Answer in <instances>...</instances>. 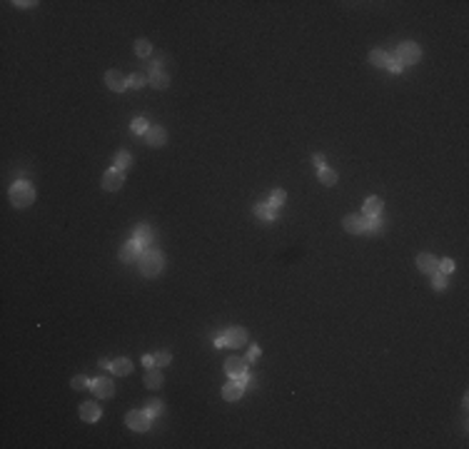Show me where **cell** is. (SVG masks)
I'll list each match as a JSON object with an SVG mask.
<instances>
[{
  "instance_id": "24",
  "label": "cell",
  "mask_w": 469,
  "mask_h": 449,
  "mask_svg": "<svg viewBox=\"0 0 469 449\" xmlns=\"http://www.w3.org/2000/svg\"><path fill=\"white\" fill-rule=\"evenodd\" d=\"M135 53H138L140 58H147V55L152 53V45H150V40H145V38L135 40Z\"/></svg>"
},
{
  "instance_id": "23",
  "label": "cell",
  "mask_w": 469,
  "mask_h": 449,
  "mask_svg": "<svg viewBox=\"0 0 469 449\" xmlns=\"http://www.w3.org/2000/svg\"><path fill=\"white\" fill-rule=\"evenodd\" d=\"M370 62H372V65H377V67H387L389 55H387L384 50H372V53H370Z\"/></svg>"
},
{
  "instance_id": "8",
  "label": "cell",
  "mask_w": 469,
  "mask_h": 449,
  "mask_svg": "<svg viewBox=\"0 0 469 449\" xmlns=\"http://www.w3.org/2000/svg\"><path fill=\"white\" fill-rule=\"evenodd\" d=\"M222 337H225V347H242V344H247V332L242 327H230L222 332Z\"/></svg>"
},
{
  "instance_id": "6",
  "label": "cell",
  "mask_w": 469,
  "mask_h": 449,
  "mask_svg": "<svg viewBox=\"0 0 469 449\" xmlns=\"http://www.w3.org/2000/svg\"><path fill=\"white\" fill-rule=\"evenodd\" d=\"M160 60L162 58H157L152 65H150V70H147V78H150V83L155 85V88H160V90H165L168 88V83H170V75L160 67Z\"/></svg>"
},
{
  "instance_id": "37",
  "label": "cell",
  "mask_w": 469,
  "mask_h": 449,
  "mask_svg": "<svg viewBox=\"0 0 469 449\" xmlns=\"http://www.w3.org/2000/svg\"><path fill=\"white\" fill-rule=\"evenodd\" d=\"M143 364H145L147 369H150V367H155V357H152V355H145V357H143Z\"/></svg>"
},
{
  "instance_id": "16",
  "label": "cell",
  "mask_w": 469,
  "mask_h": 449,
  "mask_svg": "<svg viewBox=\"0 0 469 449\" xmlns=\"http://www.w3.org/2000/svg\"><path fill=\"white\" fill-rule=\"evenodd\" d=\"M132 239H138V242L147 250V245H152V239H155V232H152L147 225H138V227H135V237Z\"/></svg>"
},
{
  "instance_id": "3",
  "label": "cell",
  "mask_w": 469,
  "mask_h": 449,
  "mask_svg": "<svg viewBox=\"0 0 469 449\" xmlns=\"http://www.w3.org/2000/svg\"><path fill=\"white\" fill-rule=\"evenodd\" d=\"M225 372H227V377H230V379L240 382V385H247V359L230 357L227 362H225Z\"/></svg>"
},
{
  "instance_id": "2",
  "label": "cell",
  "mask_w": 469,
  "mask_h": 449,
  "mask_svg": "<svg viewBox=\"0 0 469 449\" xmlns=\"http://www.w3.org/2000/svg\"><path fill=\"white\" fill-rule=\"evenodd\" d=\"M10 200L15 208H28L30 202L35 200V187L30 182H15L10 187Z\"/></svg>"
},
{
  "instance_id": "18",
  "label": "cell",
  "mask_w": 469,
  "mask_h": 449,
  "mask_svg": "<svg viewBox=\"0 0 469 449\" xmlns=\"http://www.w3.org/2000/svg\"><path fill=\"white\" fill-rule=\"evenodd\" d=\"M110 369L115 372L117 377H125V374H130V372H132V362H130L127 357H117L115 362L110 364Z\"/></svg>"
},
{
  "instance_id": "20",
  "label": "cell",
  "mask_w": 469,
  "mask_h": 449,
  "mask_svg": "<svg viewBox=\"0 0 469 449\" xmlns=\"http://www.w3.org/2000/svg\"><path fill=\"white\" fill-rule=\"evenodd\" d=\"M255 215H257L262 222H270V220H275V217H277V210L270 208L267 202H260V205H255Z\"/></svg>"
},
{
  "instance_id": "9",
  "label": "cell",
  "mask_w": 469,
  "mask_h": 449,
  "mask_svg": "<svg viewBox=\"0 0 469 449\" xmlns=\"http://www.w3.org/2000/svg\"><path fill=\"white\" fill-rule=\"evenodd\" d=\"M125 424L130 429H135V432H147L150 429V415L147 412H127Z\"/></svg>"
},
{
  "instance_id": "12",
  "label": "cell",
  "mask_w": 469,
  "mask_h": 449,
  "mask_svg": "<svg viewBox=\"0 0 469 449\" xmlns=\"http://www.w3.org/2000/svg\"><path fill=\"white\" fill-rule=\"evenodd\" d=\"M143 137H145L147 145H152V148H162V145H165V140H168V132H165V127H160V125H150V130H147Z\"/></svg>"
},
{
  "instance_id": "32",
  "label": "cell",
  "mask_w": 469,
  "mask_h": 449,
  "mask_svg": "<svg viewBox=\"0 0 469 449\" xmlns=\"http://www.w3.org/2000/svg\"><path fill=\"white\" fill-rule=\"evenodd\" d=\"M73 389H85V387H90V379L85 377V374H78V377H73Z\"/></svg>"
},
{
  "instance_id": "22",
  "label": "cell",
  "mask_w": 469,
  "mask_h": 449,
  "mask_svg": "<svg viewBox=\"0 0 469 449\" xmlns=\"http://www.w3.org/2000/svg\"><path fill=\"white\" fill-rule=\"evenodd\" d=\"M130 165H132V157H130V152H127V150L117 152V155H115V167H117V170H122V172H125Z\"/></svg>"
},
{
  "instance_id": "7",
  "label": "cell",
  "mask_w": 469,
  "mask_h": 449,
  "mask_svg": "<svg viewBox=\"0 0 469 449\" xmlns=\"http://www.w3.org/2000/svg\"><path fill=\"white\" fill-rule=\"evenodd\" d=\"M90 389L95 392V397L108 399V397L115 394V382H113L110 377H100V379H92V382H90Z\"/></svg>"
},
{
  "instance_id": "38",
  "label": "cell",
  "mask_w": 469,
  "mask_h": 449,
  "mask_svg": "<svg viewBox=\"0 0 469 449\" xmlns=\"http://www.w3.org/2000/svg\"><path fill=\"white\" fill-rule=\"evenodd\" d=\"M215 347H225V337H222V334L215 339Z\"/></svg>"
},
{
  "instance_id": "35",
  "label": "cell",
  "mask_w": 469,
  "mask_h": 449,
  "mask_svg": "<svg viewBox=\"0 0 469 449\" xmlns=\"http://www.w3.org/2000/svg\"><path fill=\"white\" fill-rule=\"evenodd\" d=\"M312 165H315L317 170H322V167H324V155H320V152H317V155L312 157Z\"/></svg>"
},
{
  "instance_id": "15",
  "label": "cell",
  "mask_w": 469,
  "mask_h": 449,
  "mask_svg": "<svg viewBox=\"0 0 469 449\" xmlns=\"http://www.w3.org/2000/svg\"><path fill=\"white\" fill-rule=\"evenodd\" d=\"M100 417H103L100 404H95V402H85V404H80V419H85V422H97Z\"/></svg>"
},
{
  "instance_id": "34",
  "label": "cell",
  "mask_w": 469,
  "mask_h": 449,
  "mask_svg": "<svg viewBox=\"0 0 469 449\" xmlns=\"http://www.w3.org/2000/svg\"><path fill=\"white\" fill-rule=\"evenodd\" d=\"M402 67H405V65H402L397 58H389V62H387V70H392V73H402Z\"/></svg>"
},
{
  "instance_id": "36",
  "label": "cell",
  "mask_w": 469,
  "mask_h": 449,
  "mask_svg": "<svg viewBox=\"0 0 469 449\" xmlns=\"http://www.w3.org/2000/svg\"><path fill=\"white\" fill-rule=\"evenodd\" d=\"M260 357V347H250V355H247V362L250 359H257Z\"/></svg>"
},
{
  "instance_id": "21",
  "label": "cell",
  "mask_w": 469,
  "mask_h": 449,
  "mask_svg": "<svg viewBox=\"0 0 469 449\" xmlns=\"http://www.w3.org/2000/svg\"><path fill=\"white\" fill-rule=\"evenodd\" d=\"M380 212H382L380 197H367V200H364V217H377Z\"/></svg>"
},
{
  "instance_id": "10",
  "label": "cell",
  "mask_w": 469,
  "mask_h": 449,
  "mask_svg": "<svg viewBox=\"0 0 469 449\" xmlns=\"http://www.w3.org/2000/svg\"><path fill=\"white\" fill-rule=\"evenodd\" d=\"M143 250H145V247H143L138 239H130L127 245L120 247V260H122V262H135V260H140Z\"/></svg>"
},
{
  "instance_id": "28",
  "label": "cell",
  "mask_w": 469,
  "mask_h": 449,
  "mask_svg": "<svg viewBox=\"0 0 469 449\" xmlns=\"http://www.w3.org/2000/svg\"><path fill=\"white\" fill-rule=\"evenodd\" d=\"M147 407H145V412L152 417V415H160V409H162V402H157V399H147L145 402Z\"/></svg>"
},
{
  "instance_id": "25",
  "label": "cell",
  "mask_w": 469,
  "mask_h": 449,
  "mask_svg": "<svg viewBox=\"0 0 469 449\" xmlns=\"http://www.w3.org/2000/svg\"><path fill=\"white\" fill-rule=\"evenodd\" d=\"M285 200H287L285 190H275V192L270 195V202H267V205H270V208H275V210H277L280 205H285Z\"/></svg>"
},
{
  "instance_id": "14",
  "label": "cell",
  "mask_w": 469,
  "mask_h": 449,
  "mask_svg": "<svg viewBox=\"0 0 469 449\" xmlns=\"http://www.w3.org/2000/svg\"><path fill=\"white\" fill-rule=\"evenodd\" d=\"M417 267H419V272H424V274H434V272H437V260H434V255H429V252L417 255Z\"/></svg>"
},
{
  "instance_id": "26",
  "label": "cell",
  "mask_w": 469,
  "mask_h": 449,
  "mask_svg": "<svg viewBox=\"0 0 469 449\" xmlns=\"http://www.w3.org/2000/svg\"><path fill=\"white\" fill-rule=\"evenodd\" d=\"M320 182H322V185H334V182H337V172L329 170V167H322V170H320Z\"/></svg>"
},
{
  "instance_id": "31",
  "label": "cell",
  "mask_w": 469,
  "mask_h": 449,
  "mask_svg": "<svg viewBox=\"0 0 469 449\" xmlns=\"http://www.w3.org/2000/svg\"><path fill=\"white\" fill-rule=\"evenodd\" d=\"M432 285H434V290H444V287H447V274L434 272V274H432Z\"/></svg>"
},
{
  "instance_id": "11",
  "label": "cell",
  "mask_w": 469,
  "mask_h": 449,
  "mask_svg": "<svg viewBox=\"0 0 469 449\" xmlns=\"http://www.w3.org/2000/svg\"><path fill=\"white\" fill-rule=\"evenodd\" d=\"M122 182H125V175H122V170H117V167L108 170V172L103 175V187H105L108 192L120 190V187H122Z\"/></svg>"
},
{
  "instance_id": "33",
  "label": "cell",
  "mask_w": 469,
  "mask_h": 449,
  "mask_svg": "<svg viewBox=\"0 0 469 449\" xmlns=\"http://www.w3.org/2000/svg\"><path fill=\"white\" fill-rule=\"evenodd\" d=\"M170 359H173V355H170L168 350H162V352H157V355H155V364H157V367H162V364H170Z\"/></svg>"
},
{
  "instance_id": "4",
  "label": "cell",
  "mask_w": 469,
  "mask_h": 449,
  "mask_svg": "<svg viewBox=\"0 0 469 449\" xmlns=\"http://www.w3.org/2000/svg\"><path fill=\"white\" fill-rule=\"evenodd\" d=\"M372 220L375 217H364V215H347L345 217V230L350 232V235H359V232H370V227H372Z\"/></svg>"
},
{
  "instance_id": "1",
  "label": "cell",
  "mask_w": 469,
  "mask_h": 449,
  "mask_svg": "<svg viewBox=\"0 0 469 449\" xmlns=\"http://www.w3.org/2000/svg\"><path fill=\"white\" fill-rule=\"evenodd\" d=\"M140 272L145 274V277H155V274H160L162 272V265H165V260H162V255L157 252V250H152V247H147V250H143V255H140Z\"/></svg>"
},
{
  "instance_id": "29",
  "label": "cell",
  "mask_w": 469,
  "mask_h": 449,
  "mask_svg": "<svg viewBox=\"0 0 469 449\" xmlns=\"http://www.w3.org/2000/svg\"><path fill=\"white\" fill-rule=\"evenodd\" d=\"M145 83V75L143 73H132L130 78H127V88H140Z\"/></svg>"
},
{
  "instance_id": "13",
  "label": "cell",
  "mask_w": 469,
  "mask_h": 449,
  "mask_svg": "<svg viewBox=\"0 0 469 449\" xmlns=\"http://www.w3.org/2000/svg\"><path fill=\"white\" fill-rule=\"evenodd\" d=\"M105 85L110 90H115V92H122V90L127 88V78L120 70H108L105 73Z\"/></svg>"
},
{
  "instance_id": "19",
  "label": "cell",
  "mask_w": 469,
  "mask_h": 449,
  "mask_svg": "<svg viewBox=\"0 0 469 449\" xmlns=\"http://www.w3.org/2000/svg\"><path fill=\"white\" fill-rule=\"evenodd\" d=\"M162 382H165V379H162V372H160V369H152V367H150L145 372V387L157 389V387H162Z\"/></svg>"
},
{
  "instance_id": "27",
  "label": "cell",
  "mask_w": 469,
  "mask_h": 449,
  "mask_svg": "<svg viewBox=\"0 0 469 449\" xmlns=\"http://www.w3.org/2000/svg\"><path fill=\"white\" fill-rule=\"evenodd\" d=\"M130 127H132V132H138V135H145L147 130H150V122H147L145 118H135Z\"/></svg>"
},
{
  "instance_id": "17",
  "label": "cell",
  "mask_w": 469,
  "mask_h": 449,
  "mask_svg": "<svg viewBox=\"0 0 469 449\" xmlns=\"http://www.w3.org/2000/svg\"><path fill=\"white\" fill-rule=\"evenodd\" d=\"M242 389H245V385H240V382H230V385H225V389H222V397L227 399V402H237L240 397H242Z\"/></svg>"
},
{
  "instance_id": "30",
  "label": "cell",
  "mask_w": 469,
  "mask_h": 449,
  "mask_svg": "<svg viewBox=\"0 0 469 449\" xmlns=\"http://www.w3.org/2000/svg\"><path fill=\"white\" fill-rule=\"evenodd\" d=\"M437 272H442V274H449V272H454V260H442V262H437Z\"/></svg>"
},
{
  "instance_id": "5",
  "label": "cell",
  "mask_w": 469,
  "mask_h": 449,
  "mask_svg": "<svg viewBox=\"0 0 469 449\" xmlns=\"http://www.w3.org/2000/svg\"><path fill=\"white\" fill-rule=\"evenodd\" d=\"M394 58L399 60L402 65H414V62H419V58H422V50H419L417 43H402V45L397 48Z\"/></svg>"
}]
</instances>
